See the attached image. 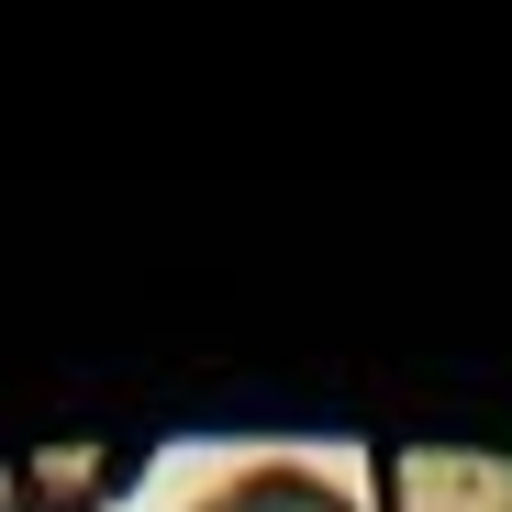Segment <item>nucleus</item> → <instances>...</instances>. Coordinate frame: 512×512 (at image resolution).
I'll return each mask as SVG.
<instances>
[{"mask_svg":"<svg viewBox=\"0 0 512 512\" xmlns=\"http://www.w3.org/2000/svg\"><path fill=\"white\" fill-rule=\"evenodd\" d=\"M357 501H368V512H512V446L379 435V446L357 457Z\"/></svg>","mask_w":512,"mask_h":512,"instance_id":"nucleus-1","label":"nucleus"},{"mask_svg":"<svg viewBox=\"0 0 512 512\" xmlns=\"http://www.w3.org/2000/svg\"><path fill=\"white\" fill-rule=\"evenodd\" d=\"M145 490V446H34L0 457V512H112Z\"/></svg>","mask_w":512,"mask_h":512,"instance_id":"nucleus-2","label":"nucleus"},{"mask_svg":"<svg viewBox=\"0 0 512 512\" xmlns=\"http://www.w3.org/2000/svg\"><path fill=\"white\" fill-rule=\"evenodd\" d=\"M190 512H368V501L312 457H234L223 479L190 490Z\"/></svg>","mask_w":512,"mask_h":512,"instance_id":"nucleus-3","label":"nucleus"}]
</instances>
